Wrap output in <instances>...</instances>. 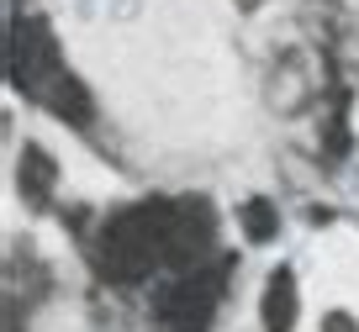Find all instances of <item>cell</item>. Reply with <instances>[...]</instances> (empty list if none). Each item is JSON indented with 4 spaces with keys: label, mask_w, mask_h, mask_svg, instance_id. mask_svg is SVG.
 Returning a JSON list of instances; mask_svg holds the SVG:
<instances>
[{
    "label": "cell",
    "mask_w": 359,
    "mask_h": 332,
    "mask_svg": "<svg viewBox=\"0 0 359 332\" xmlns=\"http://www.w3.org/2000/svg\"><path fill=\"white\" fill-rule=\"evenodd\" d=\"M217 258V211L206 195H143L106 211L90 237V264L111 285H148L158 269H185Z\"/></svg>",
    "instance_id": "1"
},
{
    "label": "cell",
    "mask_w": 359,
    "mask_h": 332,
    "mask_svg": "<svg viewBox=\"0 0 359 332\" xmlns=\"http://www.w3.org/2000/svg\"><path fill=\"white\" fill-rule=\"evenodd\" d=\"M6 79H11L16 95H27L37 111L58 116L64 127H90V116H95V100H90L85 79L69 69L48 16H32V11L11 16V27H6Z\"/></svg>",
    "instance_id": "2"
},
{
    "label": "cell",
    "mask_w": 359,
    "mask_h": 332,
    "mask_svg": "<svg viewBox=\"0 0 359 332\" xmlns=\"http://www.w3.org/2000/svg\"><path fill=\"white\" fill-rule=\"evenodd\" d=\"M238 269V254H217L206 264L175 275L169 285L154 290V321L164 332H212L217 311L227 300V279Z\"/></svg>",
    "instance_id": "3"
},
{
    "label": "cell",
    "mask_w": 359,
    "mask_h": 332,
    "mask_svg": "<svg viewBox=\"0 0 359 332\" xmlns=\"http://www.w3.org/2000/svg\"><path fill=\"white\" fill-rule=\"evenodd\" d=\"M317 100H327V58H323V48H312V43L285 48V53L275 58V69H269V106L285 111V116H296V111L317 106Z\"/></svg>",
    "instance_id": "4"
},
{
    "label": "cell",
    "mask_w": 359,
    "mask_h": 332,
    "mask_svg": "<svg viewBox=\"0 0 359 332\" xmlns=\"http://www.w3.org/2000/svg\"><path fill=\"white\" fill-rule=\"evenodd\" d=\"M296 317H302V290H296V269L275 264L264 275V290H259V321L264 332H291Z\"/></svg>",
    "instance_id": "5"
},
{
    "label": "cell",
    "mask_w": 359,
    "mask_h": 332,
    "mask_svg": "<svg viewBox=\"0 0 359 332\" xmlns=\"http://www.w3.org/2000/svg\"><path fill=\"white\" fill-rule=\"evenodd\" d=\"M16 190L32 211H48L53 206V190H58V158L48 153L43 143H22L16 153Z\"/></svg>",
    "instance_id": "6"
},
{
    "label": "cell",
    "mask_w": 359,
    "mask_h": 332,
    "mask_svg": "<svg viewBox=\"0 0 359 332\" xmlns=\"http://www.w3.org/2000/svg\"><path fill=\"white\" fill-rule=\"evenodd\" d=\"M238 227H243V237L254 248H264L269 237H280V206L269 195H248L243 206H238Z\"/></svg>",
    "instance_id": "7"
},
{
    "label": "cell",
    "mask_w": 359,
    "mask_h": 332,
    "mask_svg": "<svg viewBox=\"0 0 359 332\" xmlns=\"http://www.w3.org/2000/svg\"><path fill=\"white\" fill-rule=\"evenodd\" d=\"M317 332H359V321L348 317V311H327V317L317 321Z\"/></svg>",
    "instance_id": "8"
},
{
    "label": "cell",
    "mask_w": 359,
    "mask_h": 332,
    "mask_svg": "<svg viewBox=\"0 0 359 332\" xmlns=\"http://www.w3.org/2000/svg\"><path fill=\"white\" fill-rule=\"evenodd\" d=\"M238 11H259V6H264V0H233Z\"/></svg>",
    "instance_id": "9"
},
{
    "label": "cell",
    "mask_w": 359,
    "mask_h": 332,
    "mask_svg": "<svg viewBox=\"0 0 359 332\" xmlns=\"http://www.w3.org/2000/svg\"><path fill=\"white\" fill-rule=\"evenodd\" d=\"M16 11H22V0H11V16H16Z\"/></svg>",
    "instance_id": "10"
}]
</instances>
